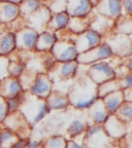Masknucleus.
<instances>
[{"mask_svg": "<svg viewBox=\"0 0 132 148\" xmlns=\"http://www.w3.org/2000/svg\"><path fill=\"white\" fill-rule=\"evenodd\" d=\"M51 16L52 14L50 12V10L42 4L36 12H33L31 16L27 18V27L31 28L37 34H40V33L46 31V26H48Z\"/></svg>", "mask_w": 132, "mask_h": 148, "instance_id": "obj_14", "label": "nucleus"}, {"mask_svg": "<svg viewBox=\"0 0 132 148\" xmlns=\"http://www.w3.org/2000/svg\"><path fill=\"white\" fill-rule=\"evenodd\" d=\"M68 21H69V16H67L66 12L52 14L49 23H48V26H46V31L56 33L58 31L64 30L67 27Z\"/></svg>", "mask_w": 132, "mask_h": 148, "instance_id": "obj_24", "label": "nucleus"}, {"mask_svg": "<svg viewBox=\"0 0 132 148\" xmlns=\"http://www.w3.org/2000/svg\"><path fill=\"white\" fill-rule=\"evenodd\" d=\"M69 40L74 44L77 55L94 49L103 42V38L92 30H87L81 34L70 35Z\"/></svg>", "mask_w": 132, "mask_h": 148, "instance_id": "obj_6", "label": "nucleus"}, {"mask_svg": "<svg viewBox=\"0 0 132 148\" xmlns=\"http://www.w3.org/2000/svg\"><path fill=\"white\" fill-rule=\"evenodd\" d=\"M101 127L105 134L117 143L123 138L127 131V125L121 121L115 114H109Z\"/></svg>", "mask_w": 132, "mask_h": 148, "instance_id": "obj_12", "label": "nucleus"}, {"mask_svg": "<svg viewBox=\"0 0 132 148\" xmlns=\"http://www.w3.org/2000/svg\"><path fill=\"white\" fill-rule=\"evenodd\" d=\"M83 145L86 148H111L117 142L111 140L101 125H89L83 134Z\"/></svg>", "mask_w": 132, "mask_h": 148, "instance_id": "obj_3", "label": "nucleus"}, {"mask_svg": "<svg viewBox=\"0 0 132 148\" xmlns=\"http://www.w3.org/2000/svg\"><path fill=\"white\" fill-rule=\"evenodd\" d=\"M8 110H7V105L5 99L2 97H0V123L4 120V118L7 116Z\"/></svg>", "mask_w": 132, "mask_h": 148, "instance_id": "obj_39", "label": "nucleus"}, {"mask_svg": "<svg viewBox=\"0 0 132 148\" xmlns=\"http://www.w3.org/2000/svg\"><path fill=\"white\" fill-rule=\"evenodd\" d=\"M115 115L124 123L128 125V123H132V103L130 102L124 101L121 106L117 109L115 112Z\"/></svg>", "mask_w": 132, "mask_h": 148, "instance_id": "obj_30", "label": "nucleus"}, {"mask_svg": "<svg viewBox=\"0 0 132 148\" xmlns=\"http://www.w3.org/2000/svg\"><path fill=\"white\" fill-rule=\"evenodd\" d=\"M9 61L4 57H0V80L8 77V72H7V68H8Z\"/></svg>", "mask_w": 132, "mask_h": 148, "instance_id": "obj_38", "label": "nucleus"}, {"mask_svg": "<svg viewBox=\"0 0 132 148\" xmlns=\"http://www.w3.org/2000/svg\"><path fill=\"white\" fill-rule=\"evenodd\" d=\"M56 41H57V38L55 36V33L44 31L38 34L34 49L37 51H41V53H50Z\"/></svg>", "mask_w": 132, "mask_h": 148, "instance_id": "obj_23", "label": "nucleus"}, {"mask_svg": "<svg viewBox=\"0 0 132 148\" xmlns=\"http://www.w3.org/2000/svg\"><path fill=\"white\" fill-rule=\"evenodd\" d=\"M46 8L49 9L52 14H62L66 10V1L64 0H56V1H51L46 5H44Z\"/></svg>", "mask_w": 132, "mask_h": 148, "instance_id": "obj_34", "label": "nucleus"}, {"mask_svg": "<svg viewBox=\"0 0 132 148\" xmlns=\"http://www.w3.org/2000/svg\"><path fill=\"white\" fill-rule=\"evenodd\" d=\"M3 121H4L5 125L8 127L9 131L16 135L19 132H24V131H27L28 127H31L19 110L14 111L9 115H7Z\"/></svg>", "mask_w": 132, "mask_h": 148, "instance_id": "obj_19", "label": "nucleus"}, {"mask_svg": "<svg viewBox=\"0 0 132 148\" xmlns=\"http://www.w3.org/2000/svg\"><path fill=\"white\" fill-rule=\"evenodd\" d=\"M119 80V86H120L121 90H127V88H132V73H126L124 76L117 78Z\"/></svg>", "mask_w": 132, "mask_h": 148, "instance_id": "obj_37", "label": "nucleus"}, {"mask_svg": "<svg viewBox=\"0 0 132 148\" xmlns=\"http://www.w3.org/2000/svg\"><path fill=\"white\" fill-rule=\"evenodd\" d=\"M19 140L18 136L9 130H3L0 134V148H12Z\"/></svg>", "mask_w": 132, "mask_h": 148, "instance_id": "obj_33", "label": "nucleus"}, {"mask_svg": "<svg viewBox=\"0 0 132 148\" xmlns=\"http://www.w3.org/2000/svg\"><path fill=\"white\" fill-rule=\"evenodd\" d=\"M88 125V118H87V115H84V114L83 116L73 117L71 120H69V123L66 127V133L69 136V140L83 136Z\"/></svg>", "mask_w": 132, "mask_h": 148, "instance_id": "obj_21", "label": "nucleus"}, {"mask_svg": "<svg viewBox=\"0 0 132 148\" xmlns=\"http://www.w3.org/2000/svg\"><path fill=\"white\" fill-rule=\"evenodd\" d=\"M102 101H103V104H104L109 114H115L117 109H118L119 107L121 106V104L124 102L123 92L120 90L115 92H111V94L107 95L106 97L103 98Z\"/></svg>", "mask_w": 132, "mask_h": 148, "instance_id": "obj_25", "label": "nucleus"}, {"mask_svg": "<svg viewBox=\"0 0 132 148\" xmlns=\"http://www.w3.org/2000/svg\"><path fill=\"white\" fill-rule=\"evenodd\" d=\"M123 66L126 68V70H127L129 73H132V55L124 59Z\"/></svg>", "mask_w": 132, "mask_h": 148, "instance_id": "obj_43", "label": "nucleus"}, {"mask_svg": "<svg viewBox=\"0 0 132 148\" xmlns=\"http://www.w3.org/2000/svg\"><path fill=\"white\" fill-rule=\"evenodd\" d=\"M68 139L60 135H53L41 143V148H66Z\"/></svg>", "mask_w": 132, "mask_h": 148, "instance_id": "obj_32", "label": "nucleus"}, {"mask_svg": "<svg viewBox=\"0 0 132 148\" xmlns=\"http://www.w3.org/2000/svg\"><path fill=\"white\" fill-rule=\"evenodd\" d=\"M7 72H8V76L12 77V78H17V77L21 76L24 72V66L21 63L18 62H9L8 68H7Z\"/></svg>", "mask_w": 132, "mask_h": 148, "instance_id": "obj_36", "label": "nucleus"}, {"mask_svg": "<svg viewBox=\"0 0 132 148\" xmlns=\"http://www.w3.org/2000/svg\"><path fill=\"white\" fill-rule=\"evenodd\" d=\"M123 97L125 102H130L132 103V88H127V90H123Z\"/></svg>", "mask_w": 132, "mask_h": 148, "instance_id": "obj_44", "label": "nucleus"}, {"mask_svg": "<svg viewBox=\"0 0 132 148\" xmlns=\"http://www.w3.org/2000/svg\"><path fill=\"white\" fill-rule=\"evenodd\" d=\"M42 5L39 1H34V0H28V1H21L19 4V12L23 18H27L29 16L35 12L37 9Z\"/></svg>", "mask_w": 132, "mask_h": 148, "instance_id": "obj_31", "label": "nucleus"}, {"mask_svg": "<svg viewBox=\"0 0 132 148\" xmlns=\"http://www.w3.org/2000/svg\"><path fill=\"white\" fill-rule=\"evenodd\" d=\"M94 10L96 14L104 18L116 21L117 18H120L123 14V7L122 2L119 0H102L97 1L94 6Z\"/></svg>", "mask_w": 132, "mask_h": 148, "instance_id": "obj_10", "label": "nucleus"}, {"mask_svg": "<svg viewBox=\"0 0 132 148\" xmlns=\"http://www.w3.org/2000/svg\"><path fill=\"white\" fill-rule=\"evenodd\" d=\"M130 38H131V41H132V35H131V36H130Z\"/></svg>", "mask_w": 132, "mask_h": 148, "instance_id": "obj_46", "label": "nucleus"}, {"mask_svg": "<svg viewBox=\"0 0 132 148\" xmlns=\"http://www.w3.org/2000/svg\"><path fill=\"white\" fill-rule=\"evenodd\" d=\"M46 104L50 111L65 110L70 106L67 94L59 90H52L51 94L46 99Z\"/></svg>", "mask_w": 132, "mask_h": 148, "instance_id": "obj_20", "label": "nucleus"}, {"mask_svg": "<svg viewBox=\"0 0 132 148\" xmlns=\"http://www.w3.org/2000/svg\"><path fill=\"white\" fill-rule=\"evenodd\" d=\"M121 2L123 7V14L132 16V0H124Z\"/></svg>", "mask_w": 132, "mask_h": 148, "instance_id": "obj_40", "label": "nucleus"}, {"mask_svg": "<svg viewBox=\"0 0 132 148\" xmlns=\"http://www.w3.org/2000/svg\"><path fill=\"white\" fill-rule=\"evenodd\" d=\"M114 56L111 53L109 47L105 43L102 42L98 46L86 53H79L77 57V62L79 65H84V66H89L94 63L100 62V61H105L113 58Z\"/></svg>", "mask_w": 132, "mask_h": 148, "instance_id": "obj_7", "label": "nucleus"}, {"mask_svg": "<svg viewBox=\"0 0 132 148\" xmlns=\"http://www.w3.org/2000/svg\"><path fill=\"white\" fill-rule=\"evenodd\" d=\"M86 111L89 125H102L109 115L101 99L96 100Z\"/></svg>", "mask_w": 132, "mask_h": 148, "instance_id": "obj_16", "label": "nucleus"}, {"mask_svg": "<svg viewBox=\"0 0 132 148\" xmlns=\"http://www.w3.org/2000/svg\"><path fill=\"white\" fill-rule=\"evenodd\" d=\"M38 34L29 27H23L15 33L16 49L20 51H32L35 49Z\"/></svg>", "mask_w": 132, "mask_h": 148, "instance_id": "obj_15", "label": "nucleus"}, {"mask_svg": "<svg viewBox=\"0 0 132 148\" xmlns=\"http://www.w3.org/2000/svg\"><path fill=\"white\" fill-rule=\"evenodd\" d=\"M21 2H10V1H0V23H9L15 21L19 12V5Z\"/></svg>", "mask_w": 132, "mask_h": 148, "instance_id": "obj_22", "label": "nucleus"}, {"mask_svg": "<svg viewBox=\"0 0 132 148\" xmlns=\"http://www.w3.org/2000/svg\"><path fill=\"white\" fill-rule=\"evenodd\" d=\"M66 148H86L83 145V143H79L77 142L75 139H71V140H68L67 141V145H66Z\"/></svg>", "mask_w": 132, "mask_h": 148, "instance_id": "obj_42", "label": "nucleus"}, {"mask_svg": "<svg viewBox=\"0 0 132 148\" xmlns=\"http://www.w3.org/2000/svg\"><path fill=\"white\" fill-rule=\"evenodd\" d=\"M114 25L115 21L109 20V18L100 16V14H96V12L92 16H91L90 14V26H89V29L94 31L97 34H99L102 38L106 37L107 35H109L113 32Z\"/></svg>", "mask_w": 132, "mask_h": 148, "instance_id": "obj_17", "label": "nucleus"}, {"mask_svg": "<svg viewBox=\"0 0 132 148\" xmlns=\"http://www.w3.org/2000/svg\"><path fill=\"white\" fill-rule=\"evenodd\" d=\"M22 86L18 78L6 77L0 81V97L3 99H12L21 95Z\"/></svg>", "mask_w": 132, "mask_h": 148, "instance_id": "obj_18", "label": "nucleus"}, {"mask_svg": "<svg viewBox=\"0 0 132 148\" xmlns=\"http://www.w3.org/2000/svg\"><path fill=\"white\" fill-rule=\"evenodd\" d=\"M114 33L117 34L131 36L132 35V16L123 14L119 18L115 21L114 25Z\"/></svg>", "mask_w": 132, "mask_h": 148, "instance_id": "obj_26", "label": "nucleus"}, {"mask_svg": "<svg viewBox=\"0 0 132 148\" xmlns=\"http://www.w3.org/2000/svg\"><path fill=\"white\" fill-rule=\"evenodd\" d=\"M120 86H119V80L117 78L109 80L106 82H103L99 86H97V99H103L107 95L115 92L117 90H120Z\"/></svg>", "mask_w": 132, "mask_h": 148, "instance_id": "obj_29", "label": "nucleus"}, {"mask_svg": "<svg viewBox=\"0 0 132 148\" xmlns=\"http://www.w3.org/2000/svg\"><path fill=\"white\" fill-rule=\"evenodd\" d=\"M79 65L77 61L66 63H57L49 71V77L53 82L54 80H68L75 77Z\"/></svg>", "mask_w": 132, "mask_h": 148, "instance_id": "obj_9", "label": "nucleus"}, {"mask_svg": "<svg viewBox=\"0 0 132 148\" xmlns=\"http://www.w3.org/2000/svg\"><path fill=\"white\" fill-rule=\"evenodd\" d=\"M16 49L15 33L3 32L0 33V56L10 53Z\"/></svg>", "mask_w": 132, "mask_h": 148, "instance_id": "obj_28", "label": "nucleus"}, {"mask_svg": "<svg viewBox=\"0 0 132 148\" xmlns=\"http://www.w3.org/2000/svg\"><path fill=\"white\" fill-rule=\"evenodd\" d=\"M111 148H120V147H119V146H118V145H115V146H114V147H111Z\"/></svg>", "mask_w": 132, "mask_h": 148, "instance_id": "obj_45", "label": "nucleus"}, {"mask_svg": "<svg viewBox=\"0 0 132 148\" xmlns=\"http://www.w3.org/2000/svg\"><path fill=\"white\" fill-rule=\"evenodd\" d=\"M96 2L88 1V0H69L66 1V10L69 18H87L90 16L94 9Z\"/></svg>", "mask_w": 132, "mask_h": 148, "instance_id": "obj_13", "label": "nucleus"}, {"mask_svg": "<svg viewBox=\"0 0 132 148\" xmlns=\"http://www.w3.org/2000/svg\"><path fill=\"white\" fill-rule=\"evenodd\" d=\"M103 43L109 46L116 58L125 59L132 55V41L129 36L111 32L103 38Z\"/></svg>", "mask_w": 132, "mask_h": 148, "instance_id": "obj_4", "label": "nucleus"}, {"mask_svg": "<svg viewBox=\"0 0 132 148\" xmlns=\"http://www.w3.org/2000/svg\"><path fill=\"white\" fill-rule=\"evenodd\" d=\"M18 110L21 112L30 127H34L40 123L51 112L46 104V100L38 99L32 95L23 100Z\"/></svg>", "mask_w": 132, "mask_h": 148, "instance_id": "obj_2", "label": "nucleus"}, {"mask_svg": "<svg viewBox=\"0 0 132 148\" xmlns=\"http://www.w3.org/2000/svg\"><path fill=\"white\" fill-rule=\"evenodd\" d=\"M50 53L57 63L72 62L77 57L75 46L70 40H57Z\"/></svg>", "mask_w": 132, "mask_h": 148, "instance_id": "obj_8", "label": "nucleus"}, {"mask_svg": "<svg viewBox=\"0 0 132 148\" xmlns=\"http://www.w3.org/2000/svg\"><path fill=\"white\" fill-rule=\"evenodd\" d=\"M117 145L120 148H132V123L127 125L126 134L121 140H119Z\"/></svg>", "mask_w": 132, "mask_h": 148, "instance_id": "obj_35", "label": "nucleus"}, {"mask_svg": "<svg viewBox=\"0 0 132 148\" xmlns=\"http://www.w3.org/2000/svg\"><path fill=\"white\" fill-rule=\"evenodd\" d=\"M41 143L40 140H35V139H30L28 140L26 144V148H41Z\"/></svg>", "mask_w": 132, "mask_h": 148, "instance_id": "obj_41", "label": "nucleus"}, {"mask_svg": "<svg viewBox=\"0 0 132 148\" xmlns=\"http://www.w3.org/2000/svg\"><path fill=\"white\" fill-rule=\"evenodd\" d=\"M30 95L46 100L53 90V82L46 73L36 74L32 84L30 86Z\"/></svg>", "mask_w": 132, "mask_h": 148, "instance_id": "obj_11", "label": "nucleus"}, {"mask_svg": "<svg viewBox=\"0 0 132 148\" xmlns=\"http://www.w3.org/2000/svg\"><path fill=\"white\" fill-rule=\"evenodd\" d=\"M70 106L85 111L97 100V86L86 75H75V80L67 94Z\"/></svg>", "mask_w": 132, "mask_h": 148, "instance_id": "obj_1", "label": "nucleus"}, {"mask_svg": "<svg viewBox=\"0 0 132 148\" xmlns=\"http://www.w3.org/2000/svg\"><path fill=\"white\" fill-rule=\"evenodd\" d=\"M89 26H90V16L83 18H69V21H68V25L66 27V29L71 34L77 35L89 30Z\"/></svg>", "mask_w": 132, "mask_h": 148, "instance_id": "obj_27", "label": "nucleus"}, {"mask_svg": "<svg viewBox=\"0 0 132 148\" xmlns=\"http://www.w3.org/2000/svg\"><path fill=\"white\" fill-rule=\"evenodd\" d=\"M86 75L96 86H99L101 83L116 78V70L111 66V63L106 61H100V62L89 65L87 68Z\"/></svg>", "mask_w": 132, "mask_h": 148, "instance_id": "obj_5", "label": "nucleus"}, {"mask_svg": "<svg viewBox=\"0 0 132 148\" xmlns=\"http://www.w3.org/2000/svg\"><path fill=\"white\" fill-rule=\"evenodd\" d=\"M25 148H26V147H25Z\"/></svg>", "mask_w": 132, "mask_h": 148, "instance_id": "obj_47", "label": "nucleus"}]
</instances>
